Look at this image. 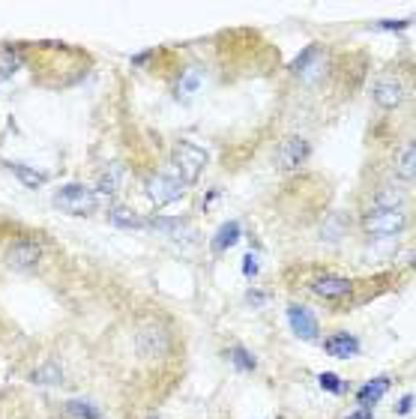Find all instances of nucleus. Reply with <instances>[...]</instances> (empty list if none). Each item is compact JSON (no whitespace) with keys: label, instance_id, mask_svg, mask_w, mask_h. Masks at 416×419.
<instances>
[{"label":"nucleus","instance_id":"1","mask_svg":"<svg viewBox=\"0 0 416 419\" xmlns=\"http://www.w3.org/2000/svg\"><path fill=\"white\" fill-rule=\"evenodd\" d=\"M99 192L96 189H87L81 183H69V186H60L54 192V207L60 213H72V216H87L99 207Z\"/></svg>","mask_w":416,"mask_h":419},{"label":"nucleus","instance_id":"2","mask_svg":"<svg viewBox=\"0 0 416 419\" xmlns=\"http://www.w3.org/2000/svg\"><path fill=\"white\" fill-rule=\"evenodd\" d=\"M168 347H171V338H168L165 324L147 321V324H141L138 330H135V350H138V357L159 359V357L168 354Z\"/></svg>","mask_w":416,"mask_h":419},{"label":"nucleus","instance_id":"3","mask_svg":"<svg viewBox=\"0 0 416 419\" xmlns=\"http://www.w3.org/2000/svg\"><path fill=\"white\" fill-rule=\"evenodd\" d=\"M183 192H186V183L180 180L177 174H153L147 183H144V195H147L156 207H165V204H174L183 198Z\"/></svg>","mask_w":416,"mask_h":419},{"label":"nucleus","instance_id":"4","mask_svg":"<svg viewBox=\"0 0 416 419\" xmlns=\"http://www.w3.org/2000/svg\"><path fill=\"white\" fill-rule=\"evenodd\" d=\"M204 165H207V153L201 150V147L189 144V141H180L174 147V168L183 183H195L198 174L204 171Z\"/></svg>","mask_w":416,"mask_h":419},{"label":"nucleus","instance_id":"5","mask_svg":"<svg viewBox=\"0 0 416 419\" xmlns=\"http://www.w3.org/2000/svg\"><path fill=\"white\" fill-rule=\"evenodd\" d=\"M408 228V216L404 210H372L363 219V231L368 237H396Z\"/></svg>","mask_w":416,"mask_h":419},{"label":"nucleus","instance_id":"6","mask_svg":"<svg viewBox=\"0 0 416 419\" xmlns=\"http://www.w3.org/2000/svg\"><path fill=\"white\" fill-rule=\"evenodd\" d=\"M288 324H290V333H294L300 342H314L321 333L318 318L311 314V309H306V305H300V302L288 305Z\"/></svg>","mask_w":416,"mask_h":419},{"label":"nucleus","instance_id":"7","mask_svg":"<svg viewBox=\"0 0 416 419\" xmlns=\"http://www.w3.org/2000/svg\"><path fill=\"white\" fill-rule=\"evenodd\" d=\"M42 260V246L33 240H15L6 248V264L13 270H21V273H30Z\"/></svg>","mask_w":416,"mask_h":419},{"label":"nucleus","instance_id":"8","mask_svg":"<svg viewBox=\"0 0 416 419\" xmlns=\"http://www.w3.org/2000/svg\"><path fill=\"white\" fill-rule=\"evenodd\" d=\"M311 293H318L321 300H344L354 293V281L347 276L327 273V276H318L311 281Z\"/></svg>","mask_w":416,"mask_h":419},{"label":"nucleus","instance_id":"9","mask_svg":"<svg viewBox=\"0 0 416 419\" xmlns=\"http://www.w3.org/2000/svg\"><path fill=\"white\" fill-rule=\"evenodd\" d=\"M309 156H311V144L306 138H300V135H290V138L282 141V147H279V165H282L285 171L300 168Z\"/></svg>","mask_w":416,"mask_h":419},{"label":"nucleus","instance_id":"10","mask_svg":"<svg viewBox=\"0 0 416 419\" xmlns=\"http://www.w3.org/2000/svg\"><path fill=\"white\" fill-rule=\"evenodd\" d=\"M375 102H377V108H384V111H392V108H398L401 102H404V87L398 78H380V81L375 84Z\"/></svg>","mask_w":416,"mask_h":419},{"label":"nucleus","instance_id":"11","mask_svg":"<svg viewBox=\"0 0 416 419\" xmlns=\"http://www.w3.org/2000/svg\"><path fill=\"white\" fill-rule=\"evenodd\" d=\"M323 350H327L330 357H335V359H354L359 354V342H356V335H351V333H335V335H330L327 342H323Z\"/></svg>","mask_w":416,"mask_h":419},{"label":"nucleus","instance_id":"12","mask_svg":"<svg viewBox=\"0 0 416 419\" xmlns=\"http://www.w3.org/2000/svg\"><path fill=\"white\" fill-rule=\"evenodd\" d=\"M108 222L114 225V228H123V231H141L144 225H147V219H141L138 213L126 207V204H111Z\"/></svg>","mask_w":416,"mask_h":419},{"label":"nucleus","instance_id":"13","mask_svg":"<svg viewBox=\"0 0 416 419\" xmlns=\"http://www.w3.org/2000/svg\"><path fill=\"white\" fill-rule=\"evenodd\" d=\"M240 237H243L240 222H224L222 228L216 231V237H213V252H216V255L228 252V248H234L240 243Z\"/></svg>","mask_w":416,"mask_h":419},{"label":"nucleus","instance_id":"14","mask_svg":"<svg viewBox=\"0 0 416 419\" xmlns=\"http://www.w3.org/2000/svg\"><path fill=\"white\" fill-rule=\"evenodd\" d=\"M396 174L398 180H404V183H413V177H416V144L408 141L398 150L396 156Z\"/></svg>","mask_w":416,"mask_h":419},{"label":"nucleus","instance_id":"15","mask_svg":"<svg viewBox=\"0 0 416 419\" xmlns=\"http://www.w3.org/2000/svg\"><path fill=\"white\" fill-rule=\"evenodd\" d=\"M120 186H123V168L117 162L105 165L102 171H99V177H96V192H99V195H114Z\"/></svg>","mask_w":416,"mask_h":419},{"label":"nucleus","instance_id":"16","mask_svg":"<svg viewBox=\"0 0 416 419\" xmlns=\"http://www.w3.org/2000/svg\"><path fill=\"white\" fill-rule=\"evenodd\" d=\"M387 390H389V378H375V380H368V383H363L359 387V392H356V401L359 404H377L380 399L387 395Z\"/></svg>","mask_w":416,"mask_h":419},{"label":"nucleus","instance_id":"17","mask_svg":"<svg viewBox=\"0 0 416 419\" xmlns=\"http://www.w3.org/2000/svg\"><path fill=\"white\" fill-rule=\"evenodd\" d=\"M6 168L13 171L21 183L25 186H30V189H39L42 183H45V174L42 171H33V168H27V165H18V162H6Z\"/></svg>","mask_w":416,"mask_h":419},{"label":"nucleus","instance_id":"18","mask_svg":"<svg viewBox=\"0 0 416 419\" xmlns=\"http://www.w3.org/2000/svg\"><path fill=\"white\" fill-rule=\"evenodd\" d=\"M63 416H66V419H102L96 407L87 404V401H66Z\"/></svg>","mask_w":416,"mask_h":419},{"label":"nucleus","instance_id":"19","mask_svg":"<svg viewBox=\"0 0 416 419\" xmlns=\"http://www.w3.org/2000/svg\"><path fill=\"white\" fill-rule=\"evenodd\" d=\"M21 66V54L18 48H13V45H4L0 48V78H9L15 69Z\"/></svg>","mask_w":416,"mask_h":419},{"label":"nucleus","instance_id":"20","mask_svg":"<svg viewBox=\"0 0 416 419\" xmlns=\"http://www.w3.org/2000/svg\"><path fill=\"white\" fill-rule=\"evenodd\" d=\"M231 359H234V366H237L240 371H255V366H257V359L249 354L246 347H231Z\"/></svg>","mask_w":416,"mask_h":419},{"label":"nucleus","instance_id":"21","mask_svg":"<svg viewBox=\"0 0 416 419\" xmlns=\"http://www.w3.org/2000/svg\"><path fill=\"white\" fill-rule=\"evenodd\" d=\"M33 380H36V383H51V387H58V383H63V371L51 362V366L36 368V375H33Z\"/></svg>","mask_w":416,"mask_h":419},{"label":"nucleus","instance_id":"22","mask_svg":"<svg viewBox=\"0 0 416 419\" xmlns=\"http://www.w3.org/2000/svg\"><path fill=\"white\" fill-rule=\"evenodd\" d=\"M201 90V75L198 72H186L183 78H180V93L189 96V93H198Z\"/></svg>","mask_w":416,"mask_h":419},{"label":"nucleus","instance_id":"23","mask_svg":"<svg viewBox=\"0 0 416 419\" xmlns=\"http://www.w3.org/2000/svg\"><path fill=\"white\" fill-rule=\"evenodd\" d=\"M318 383H321V390H327V392H333V395H339V392L344 390V383L335 378V375H327V371H323V375L318 378Z\"/></svg>","mask_w":416,"mask_h":419},{"label":"nucleus","instance_id":"24","mask_svg":"<svg viewBox=\"0 0 416 419\" xmlns=\"http://www.w3.org/2000/svg\"><path fill=\"white\" fill-rule=\"evenodd\" d=\"M246 300H249V305H255V309H261V305L269 302V293L267 291H249L246 293Z\"/></svg>","mask_w":416,"mask_h":419},{"label":"nucleus","instance_id":"25","mask_svg":"<svg viewBox=\"0 0 416 419\" xmlns=\"http://www.w3.org/2000/svg\"><path fill=\"white\" fill-rule=\"evenodd\" d=\"M377 30H408L410 27V18L408 21H375Z\"/></svg>","mask_w":416,"mask_h":419},{"label":"nucleus","instance_id":"26","mask_svg":"<svg viewBox=\"0 0 416 419\" xmlns=\"http://www.w3.org/2000/svg\"><path fill=\"white\" fill-rule=\"evenodd\" d=\"M243 273H246V279H255L257 276V264H255V255L252 252L243 258Z\"/></svg>","mask_w":416,"mask_h":419},{"label":"nucleus","instance_id":"27","mask_svg":"<svg viewBox=\"0 0 416 419\" xmlns=\"http://www.w3.org/2000/svg\"><path fill=\"white\" fill-rule=\"evenodd\" d=\"M396 411H398L401 416H408V413L413 411V392H408V395H404V399L398 401V407H396Z\"/></svg>","mask_w":416,"mask_h":419},{"label":"nucleus","instance_id":"28","mask_svg":"<svg viewBox=\"0 0 416 419\" xmlns=\"http://www.w3.org/2000/svg\"><path fill=\"white\" fill-rule=\"evenodd\" d=\"M347 419H375V416L368 413V411H356V413H351V416H347Z\"/></svg>","mask_w":416,"mask_h":419},{"label":"nucleus","instance_id":"29","mask_svg":"<svg viewBox=\"0 0 416 419\" xmlns=\"http://www.w3.org/2000/svg\"><path fill=\"white\" fill-rule=\"evenodd\" d=\"M150 419H156V416H150Z\"/></svg>","mask_w":416,"mask_h":419}]
</instances>
